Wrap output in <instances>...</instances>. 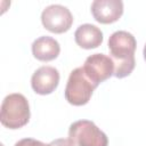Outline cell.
I'll list each match as a JSON object with an SVG mask.
<instances>
[{
    "label": "cell",
    "mask_w": 146,
    "mask_h": 146,
    "mask_svg": "<svg viewBox=\"0 0 146 146\" xmlns=\"http://www.w3.org/2000/svg\"><path fill=\"white\" fill-rule=\"evenodd\" d=\"M137 41L135 36L127 31H116L108 39V49L111 59L114 64L113 75L117 79L130 75L136 66L135 51Z\"/></svg>",
    "instance_id": "obj_1"
},
{
    "label": "cell",
    "mask_w": 146,
    "mask_h": 146,
    "mask_svg": "<svg viewBox=\"0 0 146 146\" xmlns=\"http://www.w3.org/2000/svg\"><path fill=\"white\" fill-rule=\"evenodd\" d=\"M30 105L22 94H10L5 97L0 108V122L3 127L15 130L30 121Z\"/></svg>",
    "instance_id": "obj_2"
},
{
    "label": "cell",
    "mask_w": 146,
    "mask_h": 146,
    "mask_svg": "<svg viewBox=\"0 0 146 146\" xmlns=\"http://www.w3.org/2000/svg\"><path fill=\"white\" fill-rule=\"evenodd\" d=\"M98 86L87 76L82 66L76 67L70 73L64 91L65 99L74 106L86 105L90 100L92 92Z\"/></svg>",
    "instance_id": "obj_3"
},
{
    "label": "cell",
    "mask_w": 146,
    "mask_h": 146,
    "mask_svg": "<svg viewBox=\"0 0 146 146\" xmlns=\"http://www.w3.org/2000/svg\"><path fill=\"white\" fill-rule=\"evenodd\" d=\"M68 138L75 146H107L108 138L92 121L79 120L68 129Z\"/></svg>",
    "instance_id": "obj_4"
},
{
    "label": "cell",
    "mask_w": 146,
    "mask_h": 146,
    "mask_svg": "<svg viewBox=\"0 0 146 146\" xmlns=\"http://www.w3.org/2000/svg\"><path fill=\"white\" fill-rule=\"evenodd\" d=\"M41 22L46 30L52 33H64L73 24V16L68 8L62 5H50L41 14Z\"/></svg>",
    "instance_id": "obj_5"
},
{
    "label": "cell",
    "mask_w": 146,
    "mask_h": 146,
    "mask_svg": "<svg viewBox=\"0 0 146 146\" xmlns=\"http://www.w3.org/2000/svg\"><path fill=\"white\" fill-rule=\"evenodd\" d=\"M82 68L87 76L97 86L110 79L114 73L113 60L104 54H94L87 57Z\"/></svg>",
    "instance_id": "obj_6"
},
{
    "label": "cell",
    "mask_w": 146,
    "mask_h": 146,
    "mask_svg": "<svg viewBox=\"0 0 146 146\" xmlns=\"http://www.w3.org/2000/svg\"><path fill=\"white\" fill-rule=\"evenodd\" d=\"M59 83V72L52 66L39 67L31 78V87L38 95H49Z\"/></svg>",
    "instance_id": "obj_7"
},
{
    "label": "cell",
    "mask_w": 146,
    "mask_h": 146,
    "mask_svg": "<svg viewBox=\"0 0 146 146\" xmlns=\"http://www.w3.org/2000/svg\"><path fill=\"white\" fill-rule=\"evenodd\" d=\"M91 14L98 23L112 24L122 16L123 2L121 0H95L91 3Z\"/></svg>",
    "instance_id": "obj_8"
},
{
    "label": "cell",
    "mask_w": 146,
    "mask_h": 146,
    "mask_svg": "<svg viewBox=\"0 0 146 146\" xmlns=\"http://www.w3.org/2000/svg\"><path fill=\"white\" fill-rule=\"evenodd\" d=\"M60 52V46L57 40L51 36L43 35L34 40L32 43L33 56L41 62H50L58 57Z\"/></svg>",
    "instance_id": "obj_9"
},
{
    "label": "cell",
    "mask_w": 146,
    "mask_h": 146,
    "mask_svg": "<svg viewBox=\"0 0 146 146\" xmlns=\"http://www.w3.org/2000/svg\"><path fill=\"white\" fill-rule=\"evenodd\" d=\"M74 40L76 44L83 49H94L102 44L103 32L96 25L82 24L75 30Z\"/></svg>",
    "instance_id": "obj_10"
},
{
    "label": "cell",
    "mask_w": 146,
    "mask_h": 146,
    "mask_svg": "<svg viewBox=\"0 0 146 146\" xmlns=\"http://www.w3.org/2000/svg\"><path fill=\"white\" fill-rule=\"evenodd\" d=\"M15 146H49V144H44L40 140L33 139V138H24L18 140Z\"/></svg>",
    "instance_id": "obj_11"
},
{
    "label": "cell",
    "mask_w": 146,
    "mask_h": 146,
    "mask_svg": "<svg viewBox=\"0 0 146 146\" xmlns=\"http://www.w3.org/2000/svg\"><path fill=\"white\" fill-rule=\"evenodd\" d=\"M49 146H75L70 138H58L52 140Z\"/></svg>",
    "instance_id": "obj_12"
},
{
    "label": "cell",
    "mask_w": 146,
    "mask_h": 146,
    "mask_svg": "<svg viewBox=\"0 0 146 146\" xmlns=\"http://www.w3.org/2000/svg\"><path fill=\"white\" fill-rule=\"evenodd\" d=\"M143 55H144V59H145V62H146V44H145V47H144V50H143Z\"/></svg>",
    "instance_id": "obj_13"
}]
</instances>
